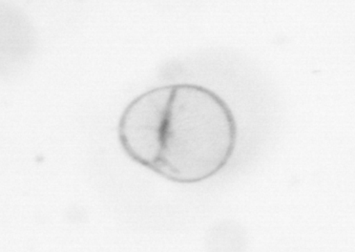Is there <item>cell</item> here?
Wrapping results in <instances>:
<instances>
[{
    "label": "cell",
    "instance_id": "obj_1",
    "mask_svg": "<svg viewBox=\"0 0 355 252\" xmlns=\"http://www.w3.org/2000/svg\"><path fill=\"white\" fill-rule=\"evenodd\" d=\"M118 137L136 164L170 182L192 185L227 167L238 126L232 108L214 91L174 83L131 101L121 115Z\"/></svg>",
    "mask_w": 355,
    "mask_h": 252
}]
</instances>
